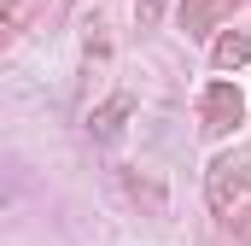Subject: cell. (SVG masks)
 <instances>
[{"instance_id": "obj_3", "label": "cell", "mask_w": 251, "mask_h": 246, "mask_svg": "<svg viewBox=\"0 0 251 246\" xmlns=\"http://www.w3.org/2000/svg\"><path fill=\"white\" fill-rule=\"evenodd\" d=\"M240 59H251V35H222L216 41V64H240Z\"/></svg>"}, {"instance_id": "obj_4", "label": "cell", "mask_w": 251, "mask_h": 246, "mask_svg": "<svg viewBox=\"0 0 251 246\" xmlns=\"http://www.w3.org/2000/svg\"><path fill=\"white\" fill-rule=\"evenodd\" d=\"M117 118H123V100H117V106H105V112H100V135H111V129H117Z\"/></svg>"}, {"instance_id": "obj_2", "label": "cell", "mask_w": 251, "mask_h": 246, "mask_svg": "<svg viewBox=\"0 0 251 246\" xmlns=\"http://www.w3.org/2000/svg\"><path fill=\"white\" fill-rule=\"evenodd\" d=\"M246 164H251V153H234V158H222V164H216V176H210V199H216V211H228V193H240Z\"/></svg>"}, {"instance_id": "obj_1", "label": "cell", "mask_w": 251, "mask_h": 246, "mask_svg": "<svg viewBox=\"0 0 251 246\" xmlns=\"http://www.w3.org/2000/svg\"><path fill=\"white\" fill-rule=\"evenodd\" d=\"M240 112H246V106H240V94H234L228 82H216V88L204 94V129H216V135H222V129H234V123H240Z\"/></svg>"}]
</instances>
